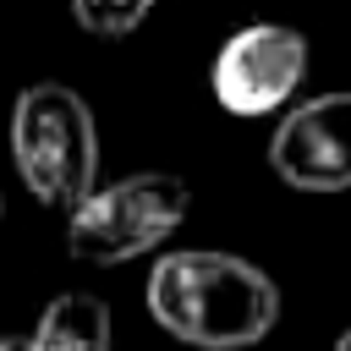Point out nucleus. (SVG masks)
<instances>
[{"label": "nucleus", "mask_w": 351, "mask_h": 351, "mask_svg": "<svg viewBox=\"0 0 351 351\" xmlns=\"http://www.w3.org/2000/svg\"><path fill=\"white\" fill-rule=\"evenodd\" d=\"M148 313L181 346L241 351L258 346L280 318L274 280L230 252H165L148 274Z\"/></svg>", "instance_id": "f257e3e1"}, {"label": "nucleus", "mask_w": 351, "mask_h": 351, "mask_svg": "<svg viewBox=\"0 0 351 351\" xmlns=\"http://www.w3.org/2000/svg\"><path fill=\"white\" fill-rule=\"evenodd\" d=\"M11 159L22 186L49 208H77L99 176V132L77 88L33 82L11 110Z\"/></svg>", "instance_id": "f03ea898"}, {"label": "nucleus", "mask_w": 351, "mask_h": 351, "mask_svg": "<svg viewBox=\"0 0 351 351\" xmlns=\"http://www.w3.org/2000/svg\"><path fill=\"white\" fill-rule=\"evenodd\" d=\"M192 208V192L181 176L143 170L115 186H93L71 214H66V252L77 263H126L154 252L181 230Z\"/></svg>", "instance_id": "7ed1b4c3"}, {"label": "nucleus", "mask_w": 351, "mask_h": 351, "mask_svg": "<svg viewBox=\"0 0 351 351\" xmlns=\"http://www.w3.org/2000/svg\"><path fill=\"white\" fill-rule=\"evenodd\" d=\"M307 77V38L285 22H252L214 55V99L230 115L280 110Z\"/></svg>", "instance_id": "20e7f679"}, {"label": "nucleus", "mask_w": 351, "mask_h": 351, "mask_svg": "<svg viewBox=\"0 0 351 351\" xmlns=\"http://www.w3.org/2000/svg\"><path fill=\"white\" fill-rule=\"evenodd\" d=\"M269 165L296 192H346L351 186V93H324L296 110L269 137Z\"/></svg>", "instance_id": "39448f33"}, {"label": "nucleus", "mask_w": 351, "mask_h": 351, "mask_svg": "<svg viewBox=\"0 0 351 351\" xmlns=\"http://www.w3.org/2000/svg\"><path fill=\"white\" fill-rule=\"evenodd\" d=\"M27 351H110V307L88 291H66L44 307Z\"/></svg>", "instance_id": "423d86ee"}, {"label": "nucleus", "mask_w": 351, "mask_h": 351, "mask_svg": "<svg viewBox=\"0 0 351 351\" xmlns=\"http://www.w3.org/2000/svg\"><path fill=\"white\" fill-rule=\"evenodd\" d=\"M77 22L93 33V38H126L143 27V16L154 11V0H71Z\"/></svg>", "instance_id": "0eeeda50"}, {"label": "nucleus", "mask_w": 351, "mask_h": 351, "mask_svg": "<svg viewBox=\"0 0 351 351\" xmlns=\"http://www.w3.org/2000/svg\"><path fill=\"white\" fill-rule=\"evenodd\" d=\"M0 351H27V340H16V335H0Z\"/></svg>", "instance_id": "6e6552de"}, {"label": "nucleus", "mask_w": 351, "mask_h": 351, "mask_svg": "<svg viewBox=\"0 0 351 351\" xmlns=\"http://www.w3.org/2000/svg\"><path fill=\"white\" fill-rule=\"evenodd\" d=\"M335 351H351V329H346V335H340V340H335Z\"/></svg>", "instance_id": "1a4fd4ad"}, {"label": "nucleus", "mask_w": 351, "mask_h": 351, "mask_svg": "<svg viewBox=\"0 0 351 351\" xmlns=\"http://www.w3.org/2000/svg\"><path fill=\"white\" fill-rule=\"evenodd\" d=\"M0 219H5V197H0Z\"/></svg>", "instance_id": "9d476101"}]
</instances>
